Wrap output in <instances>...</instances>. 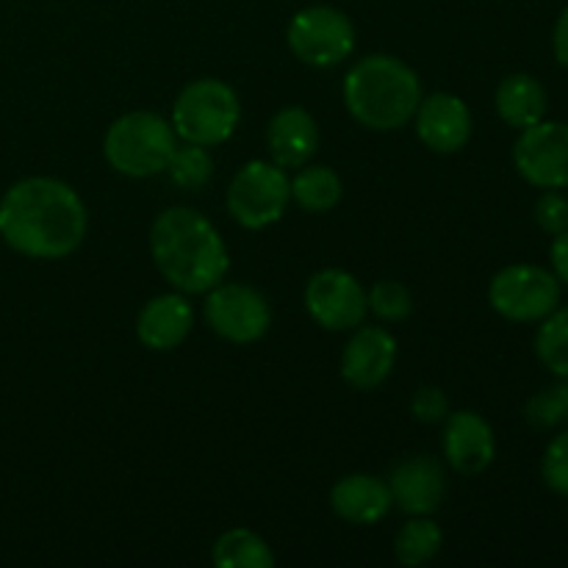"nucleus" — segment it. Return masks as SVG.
<instances>
[{
    "label": "nucleus",
    "mask_w": 568,
    "mask_h": 568,
    "mask_svg": "<svg viewBox=\"0 0 568 568\" xmlns=\"http://www.w3.org/2000/svg\"><path fill=\"white\" fill-rule=\"evenodd\" d=\"M87 227V205L59 178L17 181L0 200V236L26 258H67L83 244Z\"/></svg>",
    "instance_id": "nucleus-1"
},
{
    "label": "nucleus",
    "mask_w": 568,
    "mask_h": 568,
    "mask_svg": "<svg viewBox=\"0 0 568 568\" xmlns=\"http://www.w3.org/2000/svg\"><path fill=\"white\" fill-rule=\"evenodd\" d=\"M150 255L164 281L181 294H209L231 270V255L214 222L186 205L155 216Z\"/></svg>",
    "instance_id": "nucleus-2"
},
{
    "label": "nucleus",
    "mask_w": 568,
    "mask_h": 568,
    "mask_svg": "<svg viewBox=\"0 0 568 568\" xmlns=\"http://www.w3.org/2000/svg\"><path fill=\"white\" fill-rule=\"evenodd\" d=\"M344 105L369 131H399L414 122L422 103V81L397 55L375 53L355 61L344 75Z\"/></svg>",
    "instance_id": "nucleus-3"
},
{
    "label": "nucleus",
    "mask_w": 568,
    "mask_h": 568,
    "mask_svg": "<svg viewBox=\"0 0 568 568\" xmlns=\"http://www.w3.org/2000/svg\"><path fill=\"white\" fill-rule=\"evenodd\" d=\"M178 148V133L153 111H128L116 116L103 139V155L125 178H155L166 170Z\"/></svg>",
    "instance_id": "nucleus-4"
},
{
    "label": "nucleus",
    "mask_w": 568,
    "mask_h": 568,
    "mask_svg": "<svg viewBox=\"0 0 568 568\" xmlns=\"http://www.w3.org/2000/svg\"><path fill=\"white\" fill-rule=\"evenodd\" d=\"M242 120V103L233 87L220 78L186 83L172 105V128L183 142L216 148L227 142Z\"/></svg>",
    "instance_id": "nucleus-5"
},
{
    "label": "nucleus",
    "mask_w": 568,
    "mask_h": 568,
    "mask_svg": "<svg viewBox=\"0 0 568 568\" xmlns=\"http://www.w3.org/2000/svg\"><path fill=\"white\" fill-rule=\"evenodd\" d=\"M227 211L247 231L275 225L292 203V181L275 161H247L227 186Z\"/></svg>",
    "instance_id": "nucleus-6"
},
{
    "label": "nucleus",
    "mask_w": 568,
    "mask_h": 568,
    "mask_svg": "<svg viewBox=\"0 0 568 568\" xmlns=\"http://www.w3.org/2000/svg\"><path fill=\"white\" fill-rule=\"evenodd\" d=\"M286 42L303 64L327 70L349 59L355 50V26L342 9L308 6L292 17L286 28Z\"/></svg>",
    "instance_id": "nucleus-7"
},
{
    "label": "nucleus",
    "mask_w": 568,
    "mask_h": 568,
    "mask_svg": "<svg viewBox=\"0 0 568 568\" xmlns=\"http://www.w3.org/2000/svg\"><path fill=\"white\" fill-rule=\"evenodd\" d=\"M488 303L503 320L541 322L560 305V281L536 264H510L494 275Z\"/></svg>",
    "instance_id": "nucleus-8"
},
{
    "label": "nucleus",
    "mask_w": 568,
    "mask_h": 568,
    "mask_svg": "<svg viewBox=\"0 0 568 568\" xmlns=\"http://www.w3.org/2000/svg\"><path fill=\"white\" fill-rule=\"evenodd\" d=\"M205 322L225 342L253 344L270 333L272 308L247 283H220L205 297Z\"/></svg>",
    "instance_id": "nucleus-9"
},
{
    "label": "nucleus",
    "mask_w": 568,
    "mask_h": 568,
    "mask_svg": "<svg viewBox=\"0 0 568 568\" xmlns=\"http://www.w3.org/2000/svg\"><path fill=\"white\" fill-rule=\"evenodd\" d=\"M303 300L311 320L333 333L355 331L358 325H364L366 314H369L366 288L361 286L358 277L338 266L311 275Z\"/></svg>",
    "instance_id": "nucleus-10"
},
{
    "label": "nucleus",
    "mask_w": 568,
    "mask_h": 568,
    "mask_svg": "<svg viewBox=\"0 0 568 568\" xmlns=\"http://www.w3.org/2000/svg\"><path fill=\"white\" fill-rule=\"evenodd\" d=\"M516 172L536 189H568V122L541 120L514 144Z\"/></svg>",
    "instance_id": "nucleus-11"
},
{
    "label": "nucleus",
    "mask_w": 568,
    "mask_h": 568,
    "mask_svg": "<svg viewBox=\"0 0 568 568\" xmlns=\"http://www.w3.org/2000/svg\"><path fill=\"white\" fill-rule=\"evenodd\" d=\"M397 364V338L386 327H355L342 353V377L358 392L383 386Z\"/></svg>",
    "instance_id": "nucleus-12"
},
{
    "label": "nucleus",
    "mask_w": 568,
    "mask_h": 568,
    "mask_svg": "<svg viewBox=\"0 0 568 568\" xmlns=\"http://www.w3.org/2000/svg\"><path fill=\"white\" fill-rule=\"evenodd\" d=\"M444 458L458 475H483L497 458V438L491 425L475 410H458L444 419Z\"/></svg>",
    "instance_id": "nucleus-13"
},
{
    "label": "nucleus",
    "mask_w": 568,
    "mask_h": 568,
    "mask_svg": "<svg viewBox=\"0 0 568 568\" xmlns=\"http://www.w3.org/2000/svg\"><path fill=\"white\" fill-rule=\"evenodd\" d=\"M414 120L422 144L433 153H458L471 139V111L458 94L436 92L430 98H422Z\"/></svg>",
    "instance_id": "nucleus-14"
},
{
    "label": "nucleus",
    "mask_w": 568,
    "mask_h": 568,
    "mask_svg": "<svg viewBox=\"0 0 568 568\" xmlns=\"http://www.w3.org/2000/svg\"><path fill=\"white\" fill-rule=\"evenodd\" d=\"M394 505L408 516H433L447 494V475L444 466L430 455L408 458L388 477Z\"/></svg>",
    "instance_id": "nucleus-15"
},
{
    "label": "nucleus",
    "mask_w": 568,
    "mask_h": 568,
    "mask_svg": "<svg viewBox=\"0 0 568 568\" xmlns=\"http://www.w3.org/2000/svg\"><path fill=\"white\" fill-rule=\"evenodd\" d=\"M194 327V308L181 292H166L144 303L136 316V338L153 353H170L189 338Z\"/></svg>",
    "instance_id": "nucleus-16"
},
{
    "label": "nucleus",
    "mask_w": 568,
    "mask_h": 568,
    "mask_svg": "<svg viewBox=\"0 0 568 568\" xmlns=\"http://www.w3.org/2000/svg\"><path fill=\"white\" fill-rule=\"evenodd\" d=\"M266 148L272 161L283 170H300L320 150V125L300 105L281 109L266 125Z\"/></svg>",
    "instance_id": "nucleus-17"
},
{
    "label": "nucleus",
    "mask_w": 568,
    "mask_h": 568,
    "mask_svg": "<svg viewBox=\"0 0 568 568\" xmlns=\"http://www.w3.org/2000/svg\"><path fill=\"white\" fill-rule=\"evenodd\" d=\"M331 508L338 519L349 525H377L392 514L394 497L388 480L355 471V475H344L331 488Z\"/></svg>",
    "instance_id": "nucleus-18"
},
{
    "label": "nucleus",
    "mask_w": 568,
    "mask_h": 568,
    "mask_svg": "<svg viewBox=\"0 0 568 568\" xmlns=\"http://www.w3.org/2000/svg\"><path fill=\"white\" fill-rule=\"evenodd\" d=\"M494 103H497V114L510 128L525 131L547 116V89L541 87L538 78L527 75V72H514L499 81Z\"/></svg>",
    "instance_id": "nucleus-19"
},
{
    "label": "nucleus",
    "mask_w": 568,
    "mask_h": 568,
    "mask_svg": "<svg viewBox=\"0 0 568 568\" xmlns=\"http://www.w3.org/2000/svg\"><path fill=\"white\" fill-rule=\"evenodd\" d=\"M211 560L220 568H272L275 566V552L258 532L233 527L216 538Z\"/></svg>",
    "instance_id": "nucleus-20"
},
{
    "label": "nucleus",
    "mask_w": 568,
    "mask_h": 568,
    "mask_svg": "<svg viewBox=\"0 0 568 568\" xmlns=\"http://www.w3.org/2000/svg\"><path fill=\"white\" fill-rule=\"evenodd\" d=\"M342 194V178L331 166L305 164L292 181V200L303 211H311V214H325V211L336 209Z\"/></svg>",
    "instance_id": "nucleus-21"
},
{
    "label": "nucleus",
    "mask_w": 568,
    "mask_h": 568,
    "mask_svg": "<svg viewBox=\"0 0 568 568\" xmlns=\"http://www.w3.org/2000/svg\"><path fill=\"white\" fill-rule=\"evenodd\" d=\"M444 532L430 516H410L394 538V558L403 566H425L442 552Z\"/></svg>",
    "instance_id": "nucleus-22"
},
{
    "label": "nucleus",
    "mask_w": 568,
    "mask_h": 568,
    "mask_svg": "<svg viewBox=\"0 0 568 568\" xmlns=\"http://www.w3.org/2000/svg\"><path fill=\"white\" fill-rule=\"evenodd\" d=\"M536 355L555 377L568 381V305L544 316L536 333Z\"/></svg>",
    "instance_id": "nucleus-23"
},
{
    "label": "nucleus",
    "mask_w": 568,
    "mask_h": 568,
    "mask_svg": "<svg viewBox=\"0 0 568 568\" xmlns=\"http://www.w3.org/2000/svg\"><path fill=\"white\" fill-rule=\"evenodd\" d=\"M164 172L178 189H203L214 175V159L203 144L183 142L175 148Z\"/></svg>",
    "instance_id": "nucleus-24"
},
{
    "label": "nucleus",
    "mask_w": 568,
    "mask_h": 568,
    "mask_svg": "<svg viewBox=\"0 0 568 568\" xmlns=\"http://www.w3.org/2000/svg\"><path fill=\"white\" fill-rule=\"evenodd\" d=\"M366 305L372 314L383 322H403L414 311V297L410 288L399 281H377L366 292Z\"/></svg>",
    "instance_id": "nucleus-25"
},
{
    "label": "nucleus",
    "mask_w": 568,
    "mask_h": 568,
    "mask_svg": "<svg viewBox=\"0 0 568 568\" xmlns=\"http://www.w3.org/2000/svg\"><path fill=\"white\" fill-rule=\"evenodd\" d=\"M525 419L536 430H552L568 422V383H555L527 403Z\"/></svg>",
    "instance_id": "nucleus-26"
},
{
    "label": "nucleus",
    "mask_w": 568,
    "mask_h": 568,
    "mask_svg": "<svg viewBox=\"0 0 568 568\" xmlns=\"http://www.w3.org/2000/svg\"><path fill=\"white\" fill-rule=\"evenodd\" d=\"M541 477L555 494L568 497V430L549 442L541 460Z\"/></svg>",
    "instance_id": "nucleus-27"
},
{
    "label": "nucleus",
    "mask_w": 568,
    "mask_h": 568,
    "mask_svg": "<svg viewBox=\"0 0 568 568\" xmlns=\"http://www.w3.org/2000/svg\"><path fill=\"white\" fill-rule=\"evenodd\" d=\"M536 222L544 233L558 236V233L568 231V197L560 194V189H547L536 203Z\"/></svg>",
    "instance_id": "nucleus-28"
},
{
    "label": "nucleus",
    "mask_w": 568,
    "mask_h": 568,
    "mask_svg": "<svg viewBox=\"0 0 568 568\" xmlns=\"http://www.w3.org/2000/svg\"><path fill=\"white\" fill-rule=\"evenodd\" d=\"M410 414L425 425H438L449 416V399L438 386H422L410 399Z\"/></svg>",
    "instance_id": "nucleus-29"
},
{
    "label": "nucleus",
    "mask_w": 568,
    "mask_h": 568,
    "mask_svg": "<svg viewBox=\"0 0 568 568\" xmlns=\"http://www.w3.org/2000/svg\"><path fill=\"white\" fill-rule=\"evenodd\" d=\"M549 258H552V270L555 275H558V281L568 286V231L555 236L552 250H549Z\"/></svg>",
    "instance_id": "nucleus-30"
},
{
    "label": "nucleus",
    "mask_w": 568,
    "mask_h": 568,
    "mask_svg": "<svg viewBox=\"0 0 568 568\" xmlns=\"http://www.w3.org/2000/svg\"><path fill=\"white\" fill-rule=\"evenodd\" d=\"M552 50H555V59H558V64H564L568 70V6L560 11L558 22H555Z\"/></svg>",
    "instance_id": "nucleus-31"
}]
</instances>
